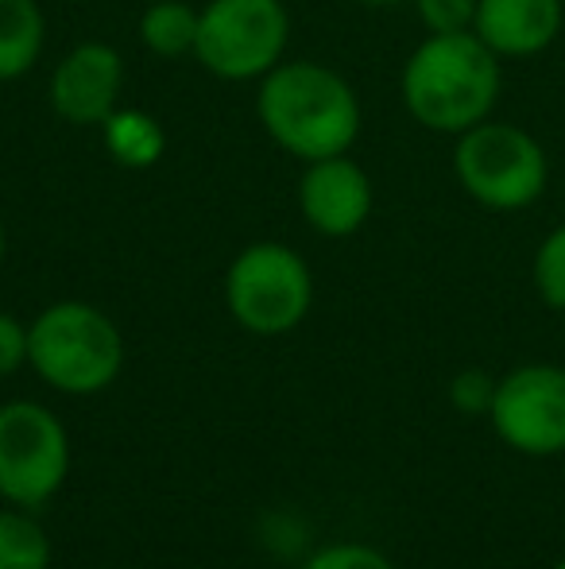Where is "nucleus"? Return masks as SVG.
I'll return each mask as SVG.
<instances>
[{
    "instance_id": "f257e3e1",
    "label": "nucleus",
    "mask_w": 565,
    "mask_h": 569,
    "mask_svg": "<svg viewBox=\"0 0 565 569\" xmlns=\"http://www.w3.org/2000/svg\"><path fill=\"white\" fill-rule=\"evenodd\" d=\"M256 120L286 156L314 159L349 156L361 136V98L333 67L314 59H283L256 82Z\"/></svg>"
},
{
    "instance_id": "f03ea898",
    "label": "nucleus",
    "mask_w": 565,
    "mask_h": 569,
    "mask_svg": "<svg viewBox=\"0 0 565 569\" xmlns=\"http://www.w3.org/2000/svg\"><path fill=\"white\" fill-rule=\"evenodd\" d=\"M500 90V54L484 47L476 31L426 36L400 70V98L411 120L453 140L492 117Z\"/></svg>"
},
{
    "instance_id": "7ed1b4c3",
    "label": "nucleus",
    "mask_w": 565,
    "mask_h": 569,
    "mask_svg": "<svg viewBox=\"0 0 565 569\" xmlns=\"http://www.w3.org/2000/svg\"><path fill=\"white\" fill-rule=\"evenodd\" d=\"M28 365L67 396H98L121 376L124 338L105 310L62 299L28 326Z\"/></svg>"
},
{
    "instance_id": "20e7f679",
    "label": "nucleus",
    "mask_w": 565,
    "mask_h": 569,
    "mask_svg": "<svg viewBox=\"0 0 565 569\" xmlns=\"http://www.w3.org/2000/svg\"><path fill=\"white\" fill-rule=\"evenodd\" d=\"M453 174L476 206L515 213L535 206L551 182L546 148L519 124L481 120L453 143Z\"/></svg>"
},
{
    "instance_id": "39448f33",
    "label": "nucleus",
    "mask_w": 565,
    "mask_h": 569,
    "mask_svg": "<svg viewBox=\"0 0 565 569\" xmlns=\"http://www.w3.org/2000/svg\"><path fill=\"white\" fill-rule=\"evenodd\" d=\"M225 307L241 330L256 338H283L299 330L314 307V271L291 244L256 240L229 263Z\"/></svg>"
},
{
    "instance_id": "423d86ee",
    "label": "nucleus",
    "mask_w": 565,
    "mask_h": 569,
    "mask_svg": "<svg viewBox=\"0 0 565 569\" xmlns=\"http://www.w3.org/2000/svg\"><path fill=\"white\" fill-rule=\"evenodd\" d=\"M291 16L283 0H205L194 59L221 82H260L286 59Z\"/></svg>"
},
{
    "instance_id": "0eeeda50",
    "label": "nucleus",
    "mask_w": 565,
    "mask_h": 569,
    "mask_svg": "<svg viewBox=\"0 0 565 569\" xmlns=\"http://www.w3.org/2000/svg\"><path fill=\"white\" fill-rule=\"evenodd\" d=\"M70 477V435L59 415L31 399L0 407V500L36 511Z\"/></svg>"
},
{
    "instance_id": "6e6552de",
    "label": "nucleus",
    "mask_w": 565,
    "mask_h": 569,
    "mask_svg": "<svg viewBox=\"0 0 565 569\" xmlns=\"http://www.w3.org/2000/svg\"><path fill=\"white\" fill-rule=\"evenodd\" d=\"M488 422L500 442L523 457L565 453V368L519 365L500 376Z\"/></svg>"
},
{
    "instance_id": "1a4fd4ad",
    "label": "nucleus",
    "mask_w": 565,
    "mask_h": 569,
    "mask_svg": "<svg viewBox=\"0 0 565 569\" xmlns=\"http://www.w3.org/2000/svg\"><path fill=\"white\" fill-rule=\"evenodd\" d=\"M124 90V59L113 43L85 39L70 47L51 70L47 82V101L54 117L74 128H101L113 109H121Z\"/></svg>"
},
{
    "instance_id": "9d476101",
    "label": "nucleus",
    "mask_w": 565,
    "mask_h": 569,
    "mask_svg": "<svg viewBox=\"0 0 565 569\" xmlns=\"http://www.w3.org/2000/svg\"><path fill=\"white\" fill-rule=\"evenodd\" d=\"M376 190L356 159L330 156L302 167L299 179V210L306 226L322 237H353L369 226Z\"/></svg>"
},
{
    "instance_id": "9b49d317",
    "label": "nucleus",
    "mask_w": 565,
    "mask_h": 569,
    "mask_svg": "<svg viewBox=\"0 0 565 569\" xmlns=\"http://www.w3.org/2000/svg\"><path fill=\"white\" fill-rule=\"evenodd\" d=\"M565 28L562 0H481L473 31L500 59H531L554 47Z\"/></svg>"
},
{
    "instance_id": "f8f14e48",
    "label": "nucleus",
    "mask_w": 565,
    "mask_h": 569,
    "mask_svg": "<svg viewBox=\"0 0 565 569\" xmlns=\"http://www.w3.org/2000/svg\"><path fill=\"white\" fill-rule=\"evenodd\" d=\"M47 47V16L39 0H0V86L20 82L39 67Z\"/></svg>"
},
{
    "instance_id": "ddd939ff",
    "label": "nucleus",
    "mask_w": 565,
    "mask_h": 569,
    "mask_svg": "<svg viewBox=\"0 0 565 569\" xmlns=\"http://www.w3.org/2000/svg\"><path fill=\"white\" fill-rule=\"evenodd\" d=\"M101 140H105V151L117 167H129V171H148L163 159L167 151V132L151 113L143 109H113L101 124Z\"/></svg>"
},
{
    "instance_id": "4468645a",
    "label": "nucleus",
    "mask_w": 565,
    "mask_h": 569,
    "mask_svg": "<svg viewBox=\"0 0 565 569\" xmlns=\"http://www.w3.org/2000/svg\"><path fill=\"white\" fill-rule=\"evenodd\" d=\"M137 36L143 51L159 54V59H182L194 54L198 39V8L186 0H151L140 12Z\"/></svg>"
},
{
    "instance_id": "2eb2a0df",
    "label": "nucleus",
    "mask_w": 565,
    "mask_h": 569,
    "mask_svg": "<svg viewBox=\"0 0 565 569\" xmlns=\"http://www.w3.org/2000/svg\"><path fill=\"white\" fill-rule=\"evenodd\" d=\"M0 569H51V539L23 508H0Z\"/></svg>"
},
{
    "instance_id": "dca6fc26",
    "label": "nucleus",
    "mask_w": 565,
    "mask_h": 569,
    "mask_svg": "<svg viewBox=\"0 0 565 569\" xmlns=\"http://www.w3.org/2000/svg\"><path fill=\"white\" fill-rule=\"evenodd\" d=\"M531 279H535L538 299L551 310L565 315V221L543 237V244H538V252H535V263H531Z\"/></svg>"
},
{
    "instance_id": "f3484780",
    "label": "nucleus",
    "mask_w": 565,
    "mask_h": 569,
    "mask_svg": "<svg viewBox=\"0 0 565 569\" xmlns=\"http://www.w3.org/2000/svg\"><path fill=\"white\" fill-rule=\"evenodd\" d=\"M302 569H395V562L369 542H333V547L314 550Z\"/></svg>"
},
{
    "instance_id": "a211bd4d",
    "label": "nucleus",
    "mask_w": 565,
    "mask_h": 569,
    "mask_svg": "<svg viewBox=\"0 0 565 569\" xmlns=\"http://www.w3.org/2000/svg\"><path fill=\"white\" fill-rule=\"evenodd\" d=\"M411 4L423 20L426 36H453V31H473L481 0H411Z\"/></svg>"
},
{
    "instance_id": "6ab92c4d",
    "label": "nucleus",
    "mask_w": 565,
    "mask_h": 569,
    "mask_svg": "<svg viewBox=\"0 0 565 569\" xmlns=\"http://www.w3.org/2000/svg\"><path fill=\"white\" fill-rule=\"evenodd\" d=\"M496 399V380L481 368H465L450 380V403L461 415H488Z\"/></svg>"
},
{
    "instance_id": "aec40b11",
    "label": "nucleus",
    "mask_w": 565,
    "mask_h": 569,
    "mask_svg": "<svg viewBox=\"0 0 565 569\" xmlns=\"http://www.w3.org/2000/svg\"><path fill=\"white\" fill-rule=\"evenodd\" d=\"M28 365V326L0 310V380Z\"/></svg>"
},
{
    "instance_id": "412c9836",
    "label": "nucleus",
    "mask_w": 565,
    "mask_h": 569,
    "mask_svg": "<svg viewBox=\"0 0 565 569\" xmlns=\"http://www.w3.org/2000/svg\"><path fill=\"white\" fill-rule=\"evenodd\" d=\"M4 260H8V232H4V221H0V271H4Z\"/></svg>"
},
{
    "instance_id": "4be33fe9",
    "label": "nucleus",
    "mask_w": 565,
    "mask_h": 569,
    "mask_svg": "<svg viewBox=\"0 0 565 569\" xmlns=\"http://www.w3.org/2000/svg\"><path fill=\"white\" fill-rule=\"evenodd\" d=\"M364 8H392V4H403V0H356Z\"/></svg>"
},
{
    "instance_id": "5701e85b",
    "label": "nucleus",
    "mask_w": 565,
    "mask_h": 569,
    "mask_svg": "<svg viewBox=\"0 0 565 569\" xmlns=\"http://www.w3.org/2000/svg\"><path fill=\"white\" fill-rule=\"evenodd\" d=\"M554 569H565V555L558 558V566H554Z\"/></svg>"
},
{
    "instance_id": "b1692460",
    "label": "nucleus",
    "mask_w": 565,
    "mask_h": 569,
    "mask_svg": "<svg viewBox=\"0 0 565 569\" xmlns=\"http://www.w3.org/2000/svg\"><path fill=\"white\" fill-rule=\"evenodd\" d=\"M70 4H78V0H70Z\"/></svg>"
}]
</instances>
